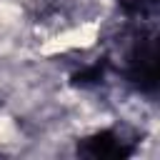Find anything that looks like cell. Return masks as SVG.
<instances>
[{
    "label": "cell",
    "instance_id": "2",
    "mask_svg": "<svg viewBox=\"0 0 160 160\" xmlns=\"http://www.w3.org/2000/svg\"><path fill=\"white\" fill-rule=\"evenodd\" d=\"M142 132L130 125H110L78 140L75 152L90 160H125L138 152Z\"/></svg>",
    "mask_w": 160,
    "mask_h": 160
},
{
    "label": "cell",
    "instance_id": "1",
    "mask_svg": "<svg viewBox=\"0 0 160 160\" xmlns=\"http://www.w3.org/2000/svg\"><path fill=\"white\" fill-rule=\"evenodd\" d=\"M138 25L130 28L122 50L118 70L125 78V82L148 95L155 98L158 92V32L152 20H135Z\"/></svg>",
    "mask_w": 160,
    "mask_h": 160
},
{
    "label": "cell",
    "instance_id": "3",
    "mask_svg": "<svg viewBox=\"0 0 160 160\" xmlns=\"http://www.w3.org/2000/svg\"><path fill=\"white\" fill-rule=\"evenodd\" d=\"M120 12L128 20H152L155 10H158V0H115Z\"/></svg>",
    "mask_w": 160,
    "mask_h": 160
}]
</instances>
